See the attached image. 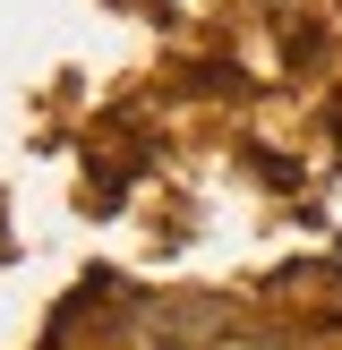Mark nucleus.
<instances>
[{
  "mask_svg": "<svg viewBox=\"0 0 342 350\" xmlns=\"http://www.w3.org/2000/svg\"><path fill=\"white\" fill-rule=\"evenodd\" d=\"M222 350H282V342H222Z\"/></svg>",
  "mask_w": 342,
  "mask_h": 350,
  "instance_id": "obj_1",
  "label": "nucleus"
}]
</instances>
